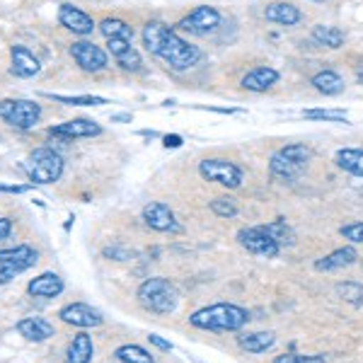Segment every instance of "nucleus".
Returning a JSON list of instances; mask_svg holds the SVG:
<instances>
[{"instance_id":"obj_20","label":"nucleus","mask_w":363,"mask_h":363,"mask_svg":"<svg viewBox=\"0 0 363 363\" xmlns=\"http://www.w3.org/2000/svg\"><path fill=\"white\" fill-rule=\"evenodd\" d=\"M356 259H359V252H356L351 245L347 247H339L335 252H330L327 257H320L318 262H315V272H339V269H347L351 264H356Z\"/></svg>"},{"instance_id":"obj_29","label":"nucleus","mask_w":363,"mask_h":363,"mask_svg":"<svg viewBox=\"0 0 363 363\" xmlns=\"http://www.w3.org/2000/svg\"><path fill=\"white\" fill-rule=\"evenodd\" d=\"M114 359L121 363H155V356L138 344H124L114 351Z\"/></svg>"},{"instance_id":"obj_26","label":"nucleus","mask_w":363,"mask_h":363,"mask_svg":"<svg viewBox=\"0 0 363 363\" xmlns=\"http://www.w3.org/2000/svg\"><path fill=\"white\" fill-rule=\"evenodd\" d=\"M335 162L339 169L354 174V177H363V150L359 148H339L335 153Z\"/></svg>"},{"instance_id":"obj_14","label":"nucleus","mask_w":363,"mask_h":363,"mask_svg":"<svg viewBox=\"0 0 363 363\" xmlns=\"http://www.w3.org/2000/svg\"><path fill=\"white\" fill-rule=\"evenodd\" d=\"M143 220L150 230L157 233H177V218H174V211L162 201H150L143 206Z\"/></svg>"},{"instance_id":"obj_34","label":"nucleus","mask_w":363,"mask_h":363,"mask_svg":"<svg viewBox=\"0 0 363 363\" xmlns=\"http://www.w3.org/2000/svg\"><path fill=\"white\" fill-rule=\"evenodd\" d=\"M306 119H318V121H335V124H347V112L342 109H306L303 112Z\"/></svg>"},{"instance_id":"obj_4","label":"nucleus","mask_w":363,"mask_h":363,"mask_svg":"<svg viewBox=\"0 0 363 363\" xmlns=\"http://www.w3.org/2000/svg\"><path fill=\"white\" fill-rule=\"evenodd\" d=\"M136 298H138L140 308H145L148 313L169 315L177 310L179 291H177V286L165 277H150L138 286Z\"/></svg>"},{"instance_id":"obj_31","label":"nucleus","mask_w":363,"mask_h":363,"mask_svg":"<svg viewBox=\"0 0 363 363\" xmlns=\"http://www.w3.org/2000/svg\"><path fill=\"white\" fill-rule=\"evenodd\" d=\"M44 97L56 99V102L70 104V107H99V104H107L104 97H95V95H78V97H68V95H54V92H44Z\"/></svg>"},{"instance_id":"obj_32","label":"nucleus","mask_w":363,"mask_h":363,"mask_svg":"<svg viewBox=\"0 0 363 363\" xmlns=\"http://www.w3.org/2000/svg\"><path fill=\"white\" fill-rule=\"evenodd\" d=\"M337 296L342 298L344 303L354 308H361L363 306V286L361 284H354V281H344V284H337Z\"/></svg>"},{"instance_id":"obj_22","label":"nucleus","mask_w":363,"mask_h":363,"mask_svg":"<svg viewBox=\"0 0 363 363\" xmlns=\"http://www.w3.org/2000/svg\"><path fill=\"white\" fill-rule=\"evenodd\" d=\"M92 356H95L92 337L87 335V332H78V335L70 339V344L66 349V361L68 363H90Z\"/></svg>"},{"instance_id":"obj_16","label":"nucleus","mask_w":363,"mask_h":363,"mask_svg":"<svg viewBox=\"0 0 363 363\" xmlns=\"http://www.w3.org/2000/svg\"><path fill=\"white\" fill-rule=\"evenodd\" d=\"M10 61H13V66H10V73L17 75V78L27 80V78H34V75L42 70V63H39V58L32 54V51L27 49V46H20L15 44L13 49H10Z\"/></svg>"},{"instance_id":"obj_24","label":"nucleus","mask_w":363,"mask_h":363,"mask_svg":"<svg viewBox=\"0 0 363 363\" xmlns=\"http://www.w3.org/2000/svg\"><path fill=\"white\" fill-rule=\"evenodd\" d=\"M310 85L325 97H335L344 92V78L337 70H320V73H315L313 78H310Z\"/></svg>"},{"instance_id":"obj_40","label":"nucleus","mask_w":363,"mask_h":363,"mask_svg":"<svg viewBox=\"0 0 363 363\" xmlns=\"http://www.w3.org/2000/svg\"><path fill=\"white\" fill-rule=\"evenodd\" d=\"M182 136H165V148H179Z\"/></svg>"},{"instance_id":"obj_17","label":"nucleus","mask_w":363,"mask_h":363,"mask_svg":"<svg viewBox=\"0 0 363 363\" xmlns=\"http://www.w3.org/2000/svg\"><path fill=\"white\" fill-rule=\"evenodd\" d=\"M107 54H112L114 61L124 70H131V73H136L143 66V58L128 39H107Z\"/></svg>"},{"instance_id":"obj_7","label":"nucleus","mask_w":363,"mask_h":363,"mask_svg":"<svg viewBox=\"0 0 363 363\" xmlns=\"http://www.w3.org/2000/svg\"><path fill=\"white\" fill-rule=\"evenodd\" d=\"M39 262V252L29 245H17L10 250H0V286L10 284L17 274L27 272Z\"/></svg>"},{"instance_id":"obj_10","label":"nucleus","mask_w":363,"mask_h":363,"mask_svg":"<svg viewBox=\"0 0 363 363\" xmlns=\"http://www.w3.org/2000/svg\"><path fill=\"white\" fill-rule=\"evenodd\" d=\"M220 27V13L211 5H199L196 10H191L186 17H182L177 22L179 32H189L194 37H206V34L216 32Z\"/></svg>"},{"instance_id":"obj_38","label":"nucleus","mask_w":363,"mask_h":363,"mask_svg":"<svg viewBox=\"0 0 363 363\" xmlns=\"http://www.w3.org/2000/svg\"><path fill=\"white\" fill-rule=\"evenodd\" d=\"M148 342L153 344L155 349H160V351H172V344H169L167 339H162L160 335H150V337H148Z\"/></svg>"},{"instance_id":"obj_43","label":"nucleus","mask_w":363,"mask_h":363,"mask_svg":"<svg viewBox=\"0 0 363 363\" xmlns=\"http://www.w3.org/2000/svg\"><path fill=\"white\" fill-rule=\"evenodd\" d=\"M315 3H325V0H315Z\"/></svg>"},{"instance_id":"obj_25","label":"nucleus","mask_w":363,"mask_h":363,"mask_svg":"<svg viewBox=\"0 0 363 363\" xmlns=\"http://www.w3.org/2000/svg\"><path fill=\"white\" fill-rule=\"evenodd\" d=\"M238 344L247 354H267L277 344V332H247L238 337Z\"/></svg>"},{"instance_id":"obj_3","label":"nucleus","mask_w":363,"mask_h":363,"mask_svg":"<svg viewBox=\"0 0 363 363\" xmlns=\"http://www.w3.org/2000/svg\"><path fill=\"white\" fill-rule=\"evenodd\" d=\"M310 160H313V148L306 143H291L279 148L277 153L269 157V172L284 184H294L308 169Z\"/></svg>"},{"instance_id":"obj_41","label":"nucleus","mask_w":363,"mask_h":363,"mask_svg":"<svg viewBox=\"0 0 363 363\" xmlns=\"http://www.w3.org/2000/svg\"><path fill=\"white\" fill-rule=\"evenodd\" d=\"M131 119H133L131 114H112L114 124H131Z\"/></svg>"},{"instance_id":"obj_37","label":"nucleus","mask_w":363,"mask_h":363,"mask_svg":"<svg viewBox=\"0 0 363 363\" xmlns=\"http://www.w3.org/2000/svg\"><path fill=\"white\" fill-rule=\"evenodd\" d=\"M29 189H32V184H0V191H5V194H25Z\"/></svg>"},{"instance_id":"obj_8","label":"nucleus","mask_w":363,"mask_h":363,"mask_svg":"<svg viewBox=\"0 0 363 363\" xmlns=\"http://www.w3.org/2000/svg\"><path fill=\"white\" fill-rule=\"evenodd\" d=\"M199 174L206 182H216V184L225 186V189H238L242 184V167H238L228 157H206L199 162Z\"/></svg>"},{"instance_id":"obj_6","label":"nucleus","mask_w":363,"mask_h":363,"mask_svg":"<svg viewBox=\"0 0 363 363\" xmlns=\"http://www.w3.org/2000/svg\"><path fill=\"white\" fill-rule=\"evenodd\" d=\"M0 119L13 128L29 131L42 119V104L32 99H0Z\"/></svg>"},{"instance_id":"obj_35","label":"nucleus","mask_w":363,"mask_h":363,"mask_svg":"<svg viewBox=\"0 0 363 363\" xmlns=\"http://www.w3.org/2000/svg\"><path fill=\"white\" fill-rule=\"evenodd\" d=\"M339 235H342L344 240H349L351 245H363V220L342 225L339 228Z\"/></svg>"},{"instance_id":"obj_18","label":"nucleus","mask_w":363,"mask_h":363,"mask_svg":"<svg viewBox=\"0 0 363 363\" xmlns=\"http://www.w3.org/2000/svg\"><path fill=\"white\" fill-rule=\"evenodd\" d=\"M63 289H66V284H63V279L54 272L39 274L37 279H32L27 284V294L32 298H56L63 294Z\"/></svg>"},{"instance_id":"obj_27","label":"nucleus","mask_w":363,"mask_h":363,"mask_svg":"<svg viewBox=\"0 0 363 363\" xmlns=\"http://www.w3.org/2000/svg\"><path fill=\"white\" fill-rule=\"evenodd\" d=\"M262 228H264V233H267L269 238L277 240L281 250H284V247H294V245H296L294 228L286 223L284 218H277V220H272V223H267V225H262Z\"/></svg>"},{"instance_id":"obj_15","label":"nucleus","mask_w":363,"mask_h":363,"mask_svg":"<svg viewBox=\"0 0 363 363\" xmlns=\"http://www.w3.org/2000/svg\"><path fill=\"white\" fill-rule=\"evenodd\" d=\"M102 133V126L97 121H90V119H70V121H63L58 126H51L49 128V136H56V138H63V140H75V138H95Z\"/></svg>"},{"instance_id":"obj_5","label":"nucleus","mask_w":363,"mask_h":363,"mask_svg":"<svg viewBox=\"0 0 363 363\" xmlns=\"http://www.w3.org/2000/svg\"><path fill=\"white\" fill-rule=\"evenodd\" d=\"M25 169L32 184H54L63 174V157L54 148H34L27 157Z\"/></svg>"},{"instance_id":"obj_39","label":"nucleus","mask_w":363,"mask_h":363,"mask_svg":"<svg viewBox=\"0 0 363 363\" xmlns=\"http://www.w3.org/2000/svg\"><path fill=\"white\" fill-rule=\"evenodd\" d=\"M13 233V220L10 218H0V240H5Z\"/></svg>"},{"instance_id":"obj_19","label":"nucleus","mask_w":363,"mask_h":363,"mask_svg":"<svg viewBox=\"0 0 363 363\" xmlns=\"http://www.w3.org/2000/svg\"><path fill=\"white\" fill-rule=\"evenodd\" d=\"M279 83V70L277 68H269V66H257L252 68L247 75H245L242 80H240V85H242V90L247 92H267L272 90L274 85Z\"/></svg>"},{"instance_id":"obj_13","label":"nucleus","mask_w":363,"mask_h":363,"mask_svg":"<svg viewBox=\"0 0 363 363\" xmlns=\"http://www.w3.org/2000/svg\"><path fill=\"white\" fill-rule=\"evenodd\" d=\"M58 25L66 27L68 32L78 34V37H90L97 27L95 20H92L85 10L75 8V5H70V3H63L61 8H58Z\"/></svg>"},{"instance_id":"obj_36","label":"nucleus","mask_w":363,"mask_h":363,"mask_svg":"<svg viewBox=\"0 0 363 363\" xmlns=\"http://www.w3.org/2000/svg\"><path fill=\"white\" fill-rule=\"evenodd\" d=\"M274 363H327V359L320 354H281L274 359Z\"/></svg>"},{"instance_id":"obj_23","label":"nucleus","mask_w":363,"mask_h":363,"mask_svg":"<svg viewBox=\"0 0 363 363\" xmlns=\"http://www.w3.org/2000/svg\"><path fill=\"white\" fill-rule=\"evenodd\" d=\"M264 17L269 22H277V25L294 27L303 20V13L294 3H272L264 8Z\"/></svg>"},{"instance_id":"obj_2","label":"nucleus","mask_w":363,"mask_h":363,"mask_svg":"<svg viewBox=\"0 0 363 363\" xmlns=\"http://www.w3.org/2000/svg\"><path fill=\"white\" fill-rule=\"evenodd\" d=\"M250 322V313L235 303H213L189 315V325L203 332H240Z\"/></svg>"},{"instance_id":"obj_28","label":"nucleus","mask_w":363,"mask_h":363,"mask_svg":"<svg viewBox=\"0 0 363 363\" xmlns=\"http://www.w3.org/2000/svg\"><path fill=\"white\" fill-rule=\"evenodd\" d=\"M313 39L320 46H327V49H339L344 44V32L339 27L332 25H315L313 27Z\"/></svg>"},{"instance_id":"obj_21","label":"nucleus","mask_w":363,"mask_h":363,"mask_svg":"<svg viewBox=\"0 0 363 363\" xmlns=\"http://www.w3.org/2000/svg\"><path fill=\"white\" fill-rule=\"evenodd\" d=\"M17 332H20V337H25L27 342H46V339H51L56 335L54 325H51L49 320L44 318H25L17 322Z\"/></svg>"},{"instance_id":"obj_1","label":"nucleus","mask_w":363,"mask_h":363,"mask_svg":"<svg viewBox=\"0 0 363 363\" xmlns=\"http://www.w3.org/2000/svg\"><path fill=\"white\" fill-rule=\"evenodd\" d=\"M140 37H143L145 51L162 58L172 70H189L201 61V49L184 42L172 27L162 25V22H148Z\"/></svg>"},{"instance_id":"obj_11","label":"nucleus","mask_w":363,"mask_h":363,"mask_svg":"<svg viewBox=\"0 0 363 363\" xmlns=\"http://www.w3.org/2000/svg\"><path fill=\"white\" fill-rule=\"evenodd\" d=\"M70 56H73V61L78 63L80 70H85V73H99V70H104L109 63L107 51L92 42H85V39L83 42L70 44Z\"/></svg>"},{"instance_id":"obj_30","label":"nucleus","mask_w":363,"mask_h":363,"mask_svg":"<svg viewBox=\"0 0 363 363\" xmlns=\"http://www.w3.org/2000/svg\"><path fill=\"white\" fill-rule=\"evenodd\" d=\"M99 32L104 34V39H133V29L126 25L124 20H116V17H107V20L99 22Z\"/></svg>"},{"instance_id":"obj_33","label":"nucleus","mask_w":363,"mask_h":363,"mask_svg":"<svg viewBox=\"0 0 363 363\" xmlns=\"http://www.w3.org/2000/svg\"><path fill=\"white\" fill-rule=\"evenodd\" d=\"M211 211H213L218 218H235L240 206L233 196H216L213 201H211Z\"/></svg>"},{"instance_id":"obj_12","label":"nucleus","mask_w":363,"mask_h":363,"mask_svg":"<svg viewBox=\"0 0 363 363\" xmlns=\"http://www.w3.org/2000/svg\"><path fill=\"white\" fill-rule=\"evenodd\" d=\"M66 325H73V327H80V330H90V327H99L104 322V315L99 313L97 308L87 306V303H70V306L61 308L58 313Z\"/></svg>"},{"instance_id":"obj_42","label":"nucleus","mask_w":363,"mask_h":363,"mask_svg":"<svg viewBox=\"0 0 363 363\" xmlns=\"http://www.w3.org/2000/svg\"><path fill=\"white\" fill-rule=\"evenodd\" d=\"M356 78H359V83L363 85V70H356Z\"/></svg>"},{"instance_id":"obj_9","label":"nucleus","mask_w":363,"mask_h":363,"mask_svg":"<svg viewBox=\"0 0 363 363\" xmlns=\"http://www.w3.org/2000/svg\"><path fill=\"white\" fill-rule=\"evenodd\" d=\"M238 242H240V247H245L250 255L264 257V259H274V257H279V252H281L279 242L274 238H269L262 225L240 228Z\"/></svg>"}]
</instances>
